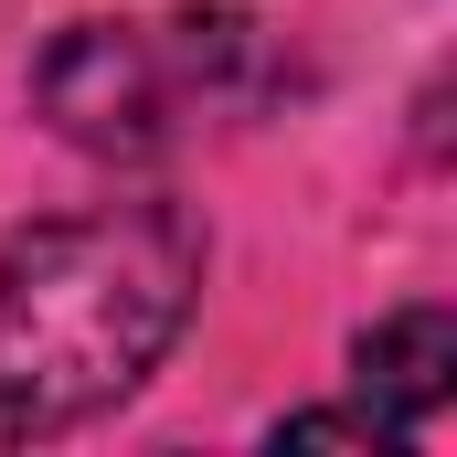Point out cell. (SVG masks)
Wrapping results in <instances>:
<instances>
[{
  "instance_id": "7a4b0ae2",
  "label": "cell",
  "mask_w": 457,
  "mask_h": 457,
  "mask_svg": "<svg viewBox=\"0 0 457 457\" xmlns=\"http://www.w3.org/2000/svg\"><path fill=\"white\" fill-rule=\"evenodd\" d=\"M245 64H255V21H234V11H213V21H75L43 54L32 96L75 149L149 160L160 138H181L192 107H224Z\"/></svg>"
},
{
  "instance_id": "3957f363",
  "label": "cell",
  "mask_w": 457,
  "mask_h": 457,
  "mask_svg": "<svg viewBox=\"0 0 457 457\" xmlns=\"http://www.w3.org/2000/svg\"><path fill=\"white\" fill-rule=\"evenodd\" d=\"M457 394V320L447 309H394L372 341H361V404L394 426V436H426Z\"/></svg>"
},
{
  "instance_id": "6da1fadb",
  "label": "cell",
  "mask_w": 457,
  "mask_h": 457,
  "mask_svg": "<svg viewBox=\"0 0 457 457\" xmlns=\"http://www.w3.org/2000/svg\"><path fill=\"white\" fill-rule=\"evenodd\" d=\"M203 234L181 203H96L0 245V447L128 404L181 341Z\"/></svg>"
}]
</instances>
